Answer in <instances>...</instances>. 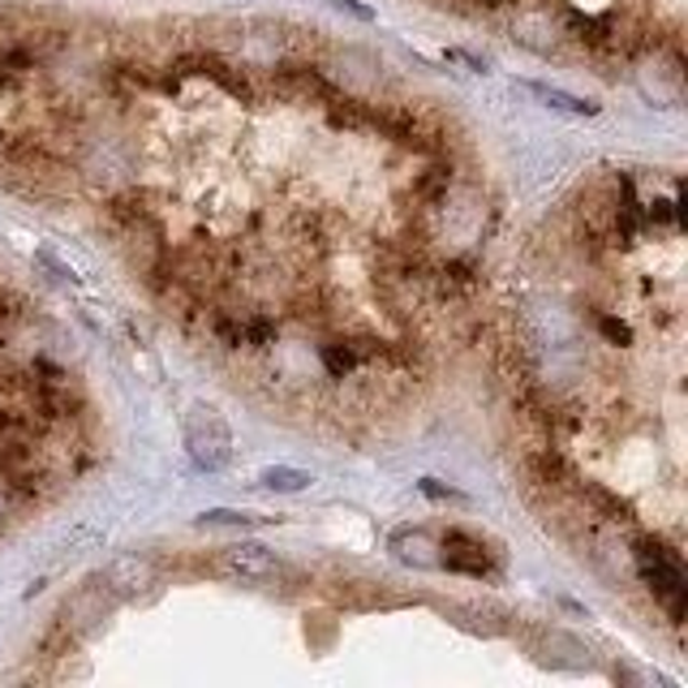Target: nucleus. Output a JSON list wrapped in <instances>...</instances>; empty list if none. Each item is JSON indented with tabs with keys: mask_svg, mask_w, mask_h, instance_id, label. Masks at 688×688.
Returning <instances> with one entry per match:
<instances>
[{
	"mask_svg": "<svg viewBox=\"0 0 688 688\" xmlns=\"http://www.w3.org/2000/svg\"><path fill=\"white\" fill-rule=\"evenodd\" d=\"M108 607H113V590H108L104 576H95V581H86L78 594L65 603V611H61V628H70V633L78 637L86 628H95V624L108 615Z\"/></svg>",
	"mask_w": 688,
	"mask_h": 688,
	"instance_id": "423d86ee",
	"label": "nucleus"
},
{
	"mask_svg": "<svg viewBox=\"0 0 688 688\" xmlns=\"http://www.w3.org/2000/svg\"><path fill=\"white\" fill-rule=\"evenodd\" d=\"M319 358H324L331 379H345V374H353V370H358V353H353V345H349V340H331V345H324V349H319Z\"/></svg>",
	"mask_w": 688,
	"mask_h": 688,
	"instance_id": "f8f14e48",
	"label": "nucleus"
},
{
	"mask_svg": "<svg viewBox=\"0 0 688 688\" xmlns=\"http://www.w3.org/2000/svg\"><path fill=\"white\" fill-rule=\"evenodd\" d=\"M199 526H237V529H258L267 526V517L258 512H237V508H207L199 517Z\"/></svg>",
	"mask_w": 688,
	"mask_h": 688,
	"instance_id": "ddd939ff",
	"label": "nucleus"
},
{
	"mask_svg": "<svg viewBox=\"0 0 688 688\" xmlns=\"http://www.w3.org/2000/svg\"><path fill=\"white\" fill-rule=\"evenodd\" d=\"M533 99H542L547 108H560V113H572V117H599L603 108L594 99H581V95H568L560 86H547V82H521Z\"/></svg>",
	"mask_w": 688,
	"mask_h": 688,
	"instance_id": "1a4fd4ad",
	"label": "nucleus"
},
{
	"mask_svg": "<svg viewBox=\"0 0 688 688\" xmlns=\"http://www.w3.org/2000/svg\"><path fill=\"white\" fill-rule=\"evenodd\" d=\"M447 61H461V65H469V70H478V74H486V70H490L483 56H469V52H456V47L447 52Z\"/></svg>",
	"mask_w": 688,
	"mask_h": 688,
	"instance_id": "f3484780",
	"label": "nucleus"
},
{
	"mask_svg": "<svg viewBox=\"0 0 688 688\" xmlns=\"http://www.w3.org/2000/svg\"><path fill=\"white\" fill-rule=\"evenodd\" d=\"M637 572H642V581L654 590V599L667 607L671 624H680L685 620V590H688L680 551H671L663 538H642L637 542Z\"/></svg>",
	"mask_w": 688,
	"mask_h": 688,
	"instance_id": "f257e3e1",
	"label": "nucleus"
},
{
	"mask_svg": "<svg viewBox=\"0 0 688 688\" xmlns=\"http://www.w3.org/2000/svg\"><path fill=\"white\" fill-rule=\"evenodd\" d=\"M417 490H422V495H431V499H447V504H469V495H465V490L435 483V478H422V483H417Z\"/></svg>",
	"mask_w": 688,
	"mask_h": 688,
	"instance_id": "4468645a",
	"label": "nucleus"
},
{
	"mask_svg": "<svg viewBox=\"0 0 688 688\" xmlns=\"http://www.w3.org/2000/svg\"><path fill=\"white\" fill-rule=\"evenodd\" d=\"M168 70H172L177 78H181V74L211 78L224 95H233V99H242V104H254V86H250V78H245L242 70H233L224 56H215V52H186V56H177Z\"/></svg>",
	"mask_w": 688,
	"mask_h": 688,
	"instance_id": "39448f33",
	"label": "nucleus"
},
{
	"mask_svg": "<svg viewBox=\"0 0 688 688\" xmlns=\"http://www.w3.org/2000/svg\"><path fill=\"white\" fill-rule=\"evenodd\" d=\"M440 560L435 564H444L447 572H465V576H495L499 572V560H495V551H486V542L478 533H465V529H447L444 538H440Z\"/></svg>",
	"mask_w": 688,
	"mask_h": 688,
	"instance_id": "7ed1b4c3",
	"label": "nucleus"
},
{
	"mask_svg": "<svg viewBox=\"0 0 688 688\" xmlns=\"http://www.w3.org/2000/svg\"><path fill=\"white\" fill-rule=\"evenodd\" d=\"M331 9H340V13H353V18H362V22H370L374 18V9H366V4H358V0H327Z\"/></svg>",
	"mask_w": 688,
	"mask_h": 688,
	"instance_id": "dca6fc26",
	"label": "nucleus"
},
{
	"mask_svg": "<svg viewBox=\"0 0 688 688\" xmlns=\"http://www.w3.org/2000/svg\"><path fill=\"white\" fill-rule=\"evenodd\" d=\"M272 82H276V91L284 99H315V104H324V99L336 95V86L315 65H301V61H288L281 70H272Z\"/></svg>",
	"mask_w": 688,
	"mask_h": 688,
	"instance_id": "0eeeda50",
	"label": "nucleus"
},
{
	"mask_svg": "<svg viewBox=\"0 0 688 688\" xmlns=\"http://www.w3.org/2000/svg\"><path fill=\"white\" fill-rule=\"evenodd\" d=\"M186 447H190L199 469L220 474L233 461V426L224 422V413L215 405H190V413H186Z\"/></svg>",
	"mask_w": 688,
	"mask_h": 688,
	"instance_id": "f03ea898",
	"label": "nucleus"
},
{
	"mask_svg": "<svg viewBox=\"0 0 688 688\" xmlns=\"http://www.w3.org/2000/svg\"><path fill=\"white\" fill-rule=\"evenodd\" d=\"M581 499H590L594 508H599V517H607V521H637V512H633V504L628 499H620L615 490H607L603 483H590V478H576L572 486Z\"/></svg>",
	"mask_w": 688,
	"mask_h": 688,
	"instance_id": "6e6552de",
	"label": "nucleus"
},
{
	"mask_svg": "<svg viewBox=\"0 0 688 688\" xmlns=\"http://www.w3.org/2000/svg\"><path fill=\"white\" fill-rule=\"evenodd\" d=\"M447 190H452V163H431V168L417 172V181H413V199L426 207H435L440 199H447Z\"/></svg>",
	"mask_w": 688,
	"mask_h": 688,
	"instance_id": "9d476101",
	"label": "nucleus"
},
{
	"mask_svg": "<svg viewBox=\"0 0 688 688\" xmlns=\"http://www.w3.org/2000/svg\"><path fill=\"white\" fill-rule=\"evenodd\" d=\"M215 572H224L233 581H245V585H263V581H276L284 564L258 542H233V547H220Z\"/></svg>",
	"mask_w": 688,
	"mask_h": 688,
	"instance_id": "20e7f679",
	"label": "nucleus"
},
{
	"mask_svg": "<svg viewBox=\"0 0 688 688\" xmlns=\"http://www.w3.org/2000/svg\"><path fill=\"white\" fill-rule=\"evenodd\" d=\"M310 483L315 478L306 469H293V465H272V469L258 474V486L263 490H276V495H297V490H306Z\"/></svg>",
	"mask_w": 688,
	"mask_h": 688,
	"instance_id": "9b49d317",
	"label": "nucleus"
},
{
	"mask_svg": "<svg viewBox=\"0 0 688 688\" xmlns=\"http://www.w3.org/2000/svg\"><path fill=\"white\" fill-rule=\"evenodd\" d=\"M603 336L615 340V345H633V331L620 324V319H603Z\"/></svg>",
	"mask_w": 688,
	"mask_h": 688,
	"instance_id": "2eb2a0df",
	"label": "nucleus"
}]
</instances>
